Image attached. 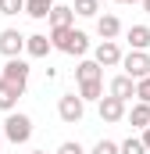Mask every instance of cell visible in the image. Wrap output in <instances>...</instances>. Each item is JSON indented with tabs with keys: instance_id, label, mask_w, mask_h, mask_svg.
<instances>
[{
	"instance_id": "1",
	"label": "cell",
	"mask_w": 150,
	"mask_h": 154,
	"mask_svg": "<svg viewBox=\"0 0 150 154\" xmlns=\"http://www.w3.org/2000/svg\"><path fill=\"white\" fill-rule=\"evenodd\" d=\"M50 47L54 50H61V54H75V57H82L86 50H89V36L82 32V29H50Z\"/></svg>"
},
{
	"instance_id": "2",
	"label": "cell",
	"mask_w": 150,
	"mask_h": 154,
	"mask_svg": "<svg viewBox=\"0 0 150 154\" xmlns=\"http://www.w3.org/2000/svg\"><path fill=\"white\" fill-rule=\"evenodd\" d=\"M0 136L11 140V143H29V140H32V118L25 115V111H7Z\"/></svg>"
},
{
	"instance_id": "3",
	"label": "cell",
	"mask_w": 150,
	"mask_h": 154,
	"mask_svg": "<svg viewBox=\"0 0 150 154\" xmlns=\"http://www.w3.org/2000/svg\"><path fill=\"white\" fill-rule=\"evenodd\" d=\"M122 72L132 79H147L150 75V54L147 50H129V54H122Z\"/></svg>"
},
{
	"instance_id": "4",
	"label": "cell",
	"mask_w": 150,
	"mask_h": 154,
	"mask_svg": "<svg viewBox=\"0 0 150 154\" xmlns=\"http://www.w3.org/2000/svg\"><path fill=\"white\" fill-rule=\"evenodd\" d=\"M57 115H61V122H68V125L82 122V115H86V100H82L79 93H61V100H57Z\"/></svg>"
},
{
	"instance_id": "5",
	"label": "cell",
	"mask_w": 150,
	"mask_h": 154,
	"mask_svg": "<svg viewBox=\"0 0 150 154\" xmlns=\"http://www.w3.org/2000/svg\"><path fill=\"white\" fill-rule=\"evenodd\" d=\"M29 61L25 57H7V65H4V72H0V79H7L11 86H18L22 93H25V86H29Z\"/></svg>"
},
{
	"instance_id": "6",
	"label": "cell",
	"mask_w": 150,
	"mask_h": 154,
	"mask_svg": "<svg viewBox=\"0 0 150 154\" xmlns=\"http://www.w3.org/2000/svg\"><path fill=\"white\" fill-rule=\"evenodd\" d=\"M93 61H97L100 68L122 65V47H118V39H100V43L93 47Z\"/></svg>"
},
{
	"instance_id": "7",
	"label": "cell",
	"mask_w": 150,
	"mask_h": 154,
	"mask_svg": "<svg viewBox=\"0 0 150 154\" xmlns=\"http://www.w3.org/2000/svg\"><path fill=\"white\" fill-rule=\"evenodd\" d=\"M22 50H25V36L18 29H4L0 32V54L4 57H22Z\"/></svg>"
},
{
	"instance_id": "8",
	"label": "cell",
	"mask_w": 150,
	"mask_h": 154,
	"mask_svg": "<svg viewBox=\"0 0 150 154\" xmlns=\"http://www.w3.org/2000/svg\"><path fill=\"white\" fill-rule=\"evenodd\" d=\"M125 118V100H118V97H100V122H122Z\"/></svg>"
},
{
	"instance_id": "9",
	"label": "cell",
	"mask_w": 150,
	"mask_h": 154,
	"mask_svg": "<svg viewBox=\"0 0 150 154\" xmlns=\"http://www.w3.org/2000/svg\"><path fill=\"white\" fill-rule=\"evenodd\" d=\"M46 22H50V29H68V25H75V11L64 7V4H54L50 14H46Z\"/></svg>"
},
{
	"instance_id": "10",
	"label": "cell",
	"mask_w": 150,
	"mask_h": 154,
	"mask_svg": "<svg viewBox=\"0 0 150 154\" xmlns=\"http://www.w3.org/2000/svg\"><path fill=\"white\" fill-rule=\"evenodd\" d=\"M75 79H79V82H104V68H100L93 57H86V61H79Z\"/></svg>"
},
{
	"instance_id": "11",
	"label": "cell",
	"mask_w": 150,
	"mask_h": 154,
	"mask_svg": "<svg viewBox=\"0 0 150 154\" xmlns=\"http://www.w3.org/2000/svg\"><path fill=\"white\" fill-rule=\"evenodd\" d=\"M111 97H118V100H125V104H129V100L136 97V82L125 75V72H122V75H114V79H111Z\"/></svg>"
},
{
	"instance_id": "12",
	"label": "cell",
	"mask_w": 150,
	"mask_h": 154,
	"mask_svg": "<svg viewBox=\"0 0 150 154\" xmlns=\"http://www.w3.org/2000/svg\"><path fill=\"white\" fill-rule=\"evenodd\" d=\"M18 97H22V90L11 86L7 79H0V111H4V115H7V111H18Z\"/></svg>"
},
{
	"instance_id": "13",
	"label": "cell",
	"mask_w": 150,
	"mask_h": 154,
	"mask_svg": "<svg viewBox=\"0 0 150 154\" xmlns=\"http://www.w3.org/2000/svg\"><path fill=\"white\" fill-rule=\"evenodd\" d=\"M54 47H50V36H43V32H32V36H25V54L29 57H46Z\"/></svg>"
},
{
	"instance_id": "14",
	"label": "cell",
	"mask_w": 150,
	"mask_h": 154,
	"mask_svg": "<svg viewBox=\"0 0 150 154\" xmlns=\"http://www.w3.org/2000/svg\"><path fill=\"white\" fill-rule=\"evenodd\" d=\"M97 32H100V39H114L118 32H122L118 14H97Z\"/></svg>"
},
{
	"instance_id": "15",
	"label": "cell",
	"mask_w": 150,
	"mask_h": 154,
	"mask_svg": "<svg viewBox=\"0 0 150 154\" xmlns=\"http://www.w3.org/2000/svg\"><path fill=\"white\" fill-rule=\"evenodd\" d=\"M125 118L132 122V129H147L150 125V104H132V108H125Z\"/></svg>"
},
{
	"instance_id": "16",
	"label": "cell",
	"mask_w": 150,
	"mask_h": 154,
	"mask_svg": "<svg viewBox=\"0 0 150 154\" xmlns=\"http://www.w3.org/2000/svg\"><path fill=\"white\" fill-rule=\"evenodd\" d=\"M125 36H129V50H147L150 47V25H132Z\"/></svg>"
},
{
	"instance_id": "17",
	"label": "cell",
	"mask_w": 150,
	"mask_h": 154,
	"mask_svg": "<svg viewBox=\"0 0 150 154\" xmlns=\"http://www.w3.org/2000/svg\"><path fill=\"white\" fill-rule=\"evenodd\" d=\"M50 7H54V0H25V14L36 18V22H43L50 14Z\"/></svg>"
},
{
	"instance_id": "18",
	"label": "cell",
	"mask_w": 150,
	"mask_h": 154,
	"mask_svg": "<svg viewBox=\"0 0 150 154\" xmlns=\"http://www.w3.org/2000/svg\"><path fill=\"white\" fill-rule=\"evenodd\" d=\"M72 11L79 18H97V14H100V0H75Z\"/></svg>"
},
{
	"instance_id": "19",
	"label": "cell",
	"mask_w": 150,
	"mask_h": 154,
	"mask_svg": "<svg viewBox=\"0 0 150 154\" xmlns=\"http://www.w3.org/2000/svg\"><path fill=\"white\" fill-rule=\"evenodd\" d=\"M104 93V82H79V97L82 100H100Z\"/></svg>"
},
{
	"instance_id": "20",
	"label": "cell",
	"mask_w": 150,
	"mask_h": 154,
	"mask_svg": "<svg viewBox=\"0 0 150 154\" xmlns=\"http://www.w3.org/2000/svg\"><path fill=\"white\" fill-rule=\"evenodd\" d=\"M118 154H147V147L140 143V136H129V140L118 143Z\"/></svg>"
},
{
	"instance_id": "21",
	"label": "cell",
	"mask_w": 150,
	"mask_h": 154,
	"mask_svg": "<svg viewBox=\"0 0 150 154\" xmlns=\"http://www.w3.org/2000/svg\"><path fill=\"white\" fill-rule=\"evenodd\" d=\"M136 100H140V104H150V75L136 79Z\"/></svg>"
},
{
	"instance_id": "22",
	"label": "cell",
	"mask_w": 150,
	"mask_h": 154,
	"mask_svg": "<svg viewBox=\"0 0 150 154\" xmlns=\"http://www.w3.org/2000/svg\"><path fill=\"white\" fill-rule=\"evenodd\" d=\"M18 11H25V0H0V14H18Z\"/></svg>"
},
{
	"instance_id": "23",
	"label": "cell",
	"mask_w": 150,
	"mask_h": 154,
	"mask_svg": "<svg viewBox=\"0 0 150 154\" xmlns=\"http://www.w3.org/2000/svg\"><path fill=\"white\" fill-rule=\"evenodd\" d=\"M93 154H118V143L114 140H97L93 143Z\"/></svg>"
},
{
	"instance_id": "24",
	"label": "cell",
	"mask_w": 150,
	"mask_h": 154,
	"mask_svg": "<svg viewBox=\"0 0 150 154\" xmlns=\"http://www.w3.org/2000/svg\"><path fill=\"white\" fill-rule=\"evenodd\" d=\"M57 154H86V151H82V143H79V140H64V143L57 147Z\"/></svg>"
},
{
	"instance_id": "25",
	"label": "cell",
	"mask_w": 150,
	"mask_h": 154,
	"mask_svg": "<svg viewBox=\"0 0 150 154\" xmlns=\"http://www.w3.org/2000/svg\"><path fill=\"white\" fill-rule=\"evenodd\" d=\"M140 143H143V147H147V154H150V125L143 129V136H140Z\"/></svg>"
},
{
	"instance_id": "26",
	"label": "cell",
	"mask_w": 150,
	"mask_h": 154,
	"mask_svg": "<svg viewBox=\"0 0 150 154\" xmlns=\"http://www.w3.org/2000/svg\"><path fill=\"white\" fill-rule=\"evenodd\" d=\"M140 4H143V11H147V14H150V0H140Z\"/></svg>"
},
{
	"instance_id": "27",
	"label": "cell",
	"mask_w": 150,
	"mask_h": 154,
	"mask_svg": "<svg viewBox=\"0 0 150 154\" xmlns=\"http://www.w3.org/2000/svg\"><path fill=\"white\" fill-rule=\"evenodd\" d=\"M114 4H140V0H114Z\"/></svg>"
},
{
	"instance_id": "28",
	"label": "cell",
	"mask_w": 150,
	"mask_h": 154,
	"mask_svg": "<svg viewBox=\"0 0 150 154\" xmlns=\"http://www.w3.org/2000/svg\"><path fill=\"white\" fill-rule=\"evenodd\" d=\"M32 154H46V151H32Z\"/></svg>"
},
{
	"instance_id": "29",
	"label": "cell",
	"mask_w": 150,
	"mask_h": 154,
	"mask_svg": "<svg viewBox=\"0 0 150 154\" xmlns=\"http://www.w3.org/2000/svg\"><path fill=\"white\" fill-rule=\"evenodd\" d=\"M0 143H4V136H0Z\"/></svg>"
}]
</instances>
